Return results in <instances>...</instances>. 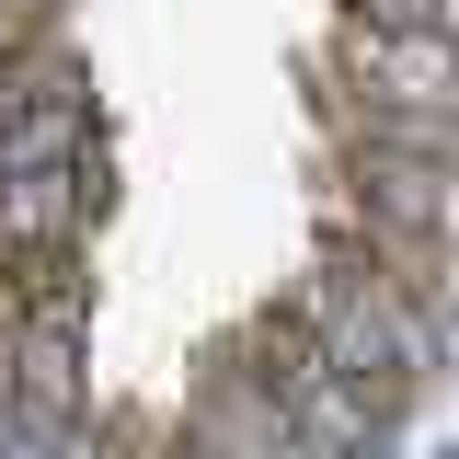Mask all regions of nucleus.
Returning a JSON list of instances; mask_svg holds the SVG:
<instances>
[{
    "instance_id": "nucleus-1",
    "label": "nucleus",
    "mask_w": 459,
    "mask_h": 459,
    "mask_svg": "<svg viewBox=\"0 0 459 459\" xmlns=\"http://www.w3.org/2000/svg\"><path fill=\"white\" fill-rule=\"evenodd\" d=\"M276 310L310 333V356H322L333 379H356L391 425L425 402V379L448 368V344H459L448 322H425V310H413V299H402L368 253H344V241H333V253H310V276L287 287Z\"/></svg>"
},
{
    "instance_id": "nucleus-2",
    "label": "nucleus",
    "mask_w": 459,
    "mask_h": 459,
    "mask_svg": "<svg viewBox=\"0 0 459 459\" xmlns=\"http://www.w3.org/2000/svg\"><path fill=\"white\" fill-rule=\"evenodd\" d=\"M92 219H104V150H81L57 172H0V276L81 253Z\"/></svg>"
},
{
    "instance_id": "nucleus-3",
    "label": "nucleus",
    "mask_w": 459,
    "mask_h": 459,
    "mask_svg": "<svg viewBox=\"0 0 459 459\" xmlns=\"http://www.w3.org/2000/svg\"><path fill=\"white\" fill-rule=\"evenodd\" d=\"M333 92L368 104H413V115H459V35H402V23H356L333 35Z\"/></svg>"
},
{
    "instance_id": "nucleus-4",
    "label": "nucleus",
    "mask_w": 459,
    "mask_h": 459,
    "mask_svg": "<svg viewBox=\"0 0 459 459\" xmlns=\"http://www.w3.org/2000/svg\"><path fill=\"white\" fill-rule=\"evenodd\" d=\"M356 23H402V35H459V0H344Z\"/></svg>"
},
{
    "instance_id": "nucleus-5",
    "label": "nucleus",
    "mask_w": 459,
    "mask_h": 459,
    "mask_svg": "<svg viewBox=\"0 0 459 459\" xmlns=\"http://www.w3.org/2000/svg\"><path fill=\"white\" fill-rule=\"evenodd\" d=\"M12 322H23V287H12V276H0V344H12Z\"/></svg>"
},
{
    "instance_id": "nucleus-6",
    "label": "nucleus",
    "mask_w": 459,
    "mask_h": 459,
    "mask_svg": "<svg viewBox=\"0 0 459 459\" xmlns=\"http://www.w3.org/2000/svg\"><path fill=\"white\" fill-rule=\"evenodd\" d=\"M425 459H459V437H448V448H425Z\"/></svg>"
}]
</instances>
